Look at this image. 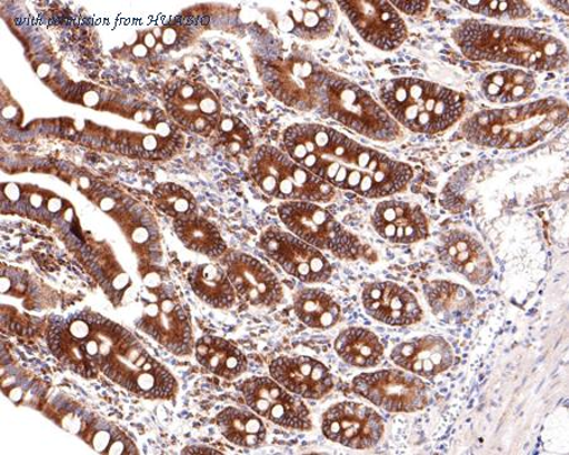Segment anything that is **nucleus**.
I'll list each match as a JSON object with an SVG mask.
<instances>
[{
  "label": "nucleus",
  "mask_w": 569,
  "mask_h": 455,
  "mask_svg": "<svg viewBox=\"0 0 569 455\" xmlns=\"http://www.w3.org/2000/svg\"><path fill=\"white\" fill-rule=\"evenodd\" d=\"M52 353L63 366L86 378L102 372L119 386L144 398L171 400L176 377L136 336L107 317L86 311L54 317L49 330Z\"/></svg>",
  "instance_id": "obj_1"
},
{
  "label": "nucleus",
  "mask_w": 569,
  "mask_h": 455,
  "mask_svg": "<svg viewBox=\"0 0 569 455\" xmlns=\"http://www.w3.org/2000/svg\"><path fill=\"white\" fill-rule=\"evenodd\" d=\"M289 156L333 188L365 198L406 190L412 179L407 163L363 148L350 136L320 124H296L283 133Z\"/></svg>",
  "instance_id": "obj_2"
},
{
  "label": "nucleus",
  "mask_w": 569,
  "mask_h": 455,
  "mask_svg": "<svg viewBox=\"0 0 569 455\" xmlns=\"http://www.w3.org/2000/svg\"><path fill=\"white\" fill-rule=\"evenodd\" d=\"M465 57L477 61L512 63L537 71L567 67L566 44L552 34L520 27L466 21L453 33Z\"/></svg>",
  "instance_id": "obj_3"
},
{
  "label": "nucleus",
  "mask_w": 569,
  "mask_h": 455,
  "mask_svg": "<svg viewBox=\"0 0 569 455\" xmlns=\"http://www.w3.org/2000/svg\"><path fill=\"white\" fill-rule=\"evenodd\" d=\"M567 121V107L558 99L476 113L462 125L467 141L482 148L526 149Z\"/></svg>",
  "instance_id": "obj_4"
},
{
  "label": "nucleus",
  "mask_w": 569,
  "mask_h": 455,
  "mask_svg": "<svg viewBox=\"0 0 569 455\" xmlns=\"http://www.w3.org/2000/svg\"><path fill=\"white\" fill-rule=\"evenodd\" d=\"M380 99L395 121L417 133L445 132L465 112L460 93L420 79H392L381 88Z\"/></svg>",
  "instance_id": "obj_5"
},
{
  "label": "nucleus",
  "mask_w": 569,
  "mask_h": 455,
  "mask_svg": "<svg viewBox=\"0 0 569 455\" xmlns=\"http://www.w3.org/2000/svg\"><path fill=\"white\" fill-rule=\"evenodd\" d=\"M321 107L333 120L371 140L390 142L402 135L399 123L387 109L350 80L327 77Z\"/></svg>",
  "instance_id": "obj_6"
},
{
  "label": "nucleus",
  "mask_w": 569,
  "mask_h": 455,
  "mask_svg": "<svg viewBox=\"0 0 569 455\" xmlns=\"http://www.w3.org/2000/svg\"><path fill=\"white\" fill-rule=\"evenodd\" d=\"M251 175L266 195L287 202L329 203L336 196V188L270 145L256 152Z\"/></svg>",
  "instance_id": "obj_7"
},
{
  "label": "nucleus",
  "mask_w": 569,
  "mask_h": 455,
  "mask_svg": "<svg viewBox=\"0 0 569 455\" xmlns=\"http://www.w3.org/2000/svg\"><path fill=\"white\" fill-rule=\"evenodd\" d=\"M281 221L298 239L341 260H358L363 244L326 209L309 202H287L279 208Z\"/></svg>",
  "instance_id": "obj_8"
},
{
  "label": "nucleus",
  "mask_w": 569,
  "mask_h": 455,
  "mask_svg": "<svg viewBox=\"0 0 569 455\" xmlns=\"http://www.w3.org/2000/svg\"><path fill=\"white\" fill-rule=\"evenodd\" d=\"M263 80L283 104L300 111H311L321 105L327 75L317 63L291 54L270 63Z\"/></svg>",
  "instance_id": "obj_9"
},
{
  "label": "nucleus",
  "mask_w": 569,
  "mask_h": 455,
  "mask_svg": "<svg viewBox=\"0 0 569 455\" xmlns=\"http://www.w3.org/2000/svg\"><path fill=\"white\" fill-rule=\"evenodd\" d=\"M141 330L178 356L192 352V325L186 309L171 291L158 287L143 295Z\"/></svg>",
  "instance_id": "obj_10"
},
{
  "label": "nucleus",
  "mask_w": 569,
  "mask_h": 455,
  "mask_svg": "<svg viewBox=\"0 0 569 455\" xmlns=\"http://www.w3.org/2000/svg\"><path fill=\"white\" fill-rule=\"evenodd\" d=\"M353 390L390 413H415L428 405V386L408 372L362 373L353 380Z\"/></svg>",
  "instance_id": "obj_11"
},
{
  "label": "nucleus",
  "mask_w": 569,
  "mask_h": 455,
  "mask_svg": "<svg viewBox=\"0 0 569 455\" xmlns=\"http://www.w3.org/2000/svg\"><path fill=\"white\" fill-rule=\"evenodd\" d=\"M164 109L183 129L208 136L222 121V109L213 91L194 81L179 79L164 90Z\"/></svg>",
  "instance_id": "obj_12"
},
{
  "label": "nucleus",
  "mask_w": 569,
  "mask_h": 455,
  "mask_svg": "<svg viewBox=\"0 0 569 455\" xmlns=\"http://www.w3.org/2000/svg\"><path fill=\"white\" fill-rule=\"evenodd\" d=\"M342 12L358 34L376 49L393 51L408 38L406 22L390 2L383 0H339Z\"/></svg>",
  "instance_id": "obj_13"
},
{
  "label": "nucleus",
  "mask_w": 569,
  "mask_h": 455,
  "mask_svg": "<svg viewBox=\"0 0 569 455\" xmlns=\"http://www.w3.org/2000/svg\"><path fill=\"white\" fill-rule=\"evenodd\" d=\"M260 245L289 275L306 284H319L332 276L333 269L323 254L297 235L270 230L262 234Z\"/></svg>",
  "instance_id": "obj_14"
},
{
  "label": "nucleus",
  "mask_w": 569,
  "mask_h": 455,
  "mask_svg": "<svg viewBox=\"0 0 569 455\" xmlns=\"http://www.w3.org/2000/svg\"><path fill=\"white\" fill-rule=\"evenodd\" d=\"M246 404L254 414L290 429L310 431L311 417L308 407L288 393L277 381L254 377L241 386Z\"/></svg>",
  "instance_id": "obj_15"
},
{
  "label": "nucleus",
  "mask_w": 569,
  "mask_h": 455,
  "mask_svg": "<svg viewBox=\"0 0 569 455\" xmlns=\"http://www.w3.org/2000/svg\"><path fill=\"white\" fill-rule=\"evenodd\" d=\"M321 429L329 441L352 449L378 445L385 432L382 417L373 408L358 403H341L323 415Z\"/></svg>",
  "instance_id": "obj_16"
},
{
  "label": "nucleus",
  "mask_w": 569,
  "mask_h": 455,
  "mask_svg": "<svg viewBox=\"0 0 569 455\" xmlns=\"http://www.w3.org/2000/svg\"><path fill=\"white\" fill-rule=\"evenodd\" d=\"M224 271L236 293L254 306L278 305L282 299L281 284L274 273L249 254L232 252L223 260Z\"/></svg>",
  "instance_id": "obj_17"
},
{
  "label": "nucleus",
  "mask_w": 569,
  "mask_h": 455,
  "mask_svg": "<svg viewBox=\"0 0 569 455\" xmlns=\"http://www.w3.org/2000/svg\"><path fill=\"white\" fill-rule=\"evenodd\" d=\"M439 260L453 272L460 273L473 285L488 284L493 267L488 251L476 236L461 230L448 231L442 236Z\"/></svg>",
  "instance_id": "obj_18"
},
{
  "label": "nucleus",
  "mask_w": 569,
  "mask_h": 455,
  "mask_svg": "<svg viewBox=\"0 0 569 455\" xmlns=\"http://www.w3.org/2000/svg\"><path fill=\"white\" fill-rule=\"evenodd\" d=\"M362 302L367 314L389 325L416 324L423 316L417 297L393 282H372L367 285Z\"/></svg>",
  "instance_id": "obj_19"
},
{
  "label": "nucleus",
  "mask_w": 569,
  "mask_h": 455,
  "mask_svg": "<svg viewBox=\"0 0 569 455\" xmlns=\"http://www.w3.org/2000/svg\"><path fill=\"white\" fill-rule=\"evenodd\" d=\"M274 381L301 397L320 400L333 388V377L317 360L310 357H280L270 366Z\"/></svg>",
  "instance_id": "obj_20"
},
{
  "label": "nucleus",
  "mask_w": 569,
  "mask_h": 455,
  "mask_svg": "<svg viewBox=\"0 0 569 455\" xmlns=\"http://www.w3.org/2000/svg\"><path fill=\"white\" fill-rule=\"evenodd\" d=\"M375 231L383 240L399 244H411L428 236L427 216L419 205L387 200L375 209L372 215Z\"/></svg>",
  "instance_id": "obj_21"
},
{
  "label": "nucleus",
  "mask_w": 569,
  "mask_h": 455,
  "mask_svg": "<svg viewBox=\"0 0 569 455\" xmlns=\"http://www.w3.org/2000/svg\"><path fill=\"white\" fill-rule=\"evenodd\" d=\"M391 360L417 376L435 378L452 366L453 352L451 345L440 336L427 335L397 345Z\"/></svg>",
  "instance_id": "obj_22"
},
{
  "label": "nucleus",
  "mask_w": 569,
  "mask_h": 455,
  "mask_svg": "<svg viewBox=\"0 0 569 455\" xmlns=\"http://www.w3.org/2000/svg\"><path fill=\"white\" fill-rule=\"evenodd\" d=\"M337 18V8L332 2H297L284 16L283 29L301 40H325L335 31Z\"/></svg>",
  "instance_id": "obj_23"
},
{
  "label": "nucleus",
  "mask_w": 569,
  "mask_h": 455,
  "mask_svg": "<svg viewBox=\"0 0 569 455\" xmlns=\"http://www.w3.org/2000/svg\"><path fill=\"white\" fill-rule=\"evenodd\" d=\"M183 148V136L178 130L167 132H119L113 149L127 156L144 160H169Z\"/></svg>",
  "instance_id": "obj_24"
},
{
  "label": "nucleus",
  "mask_w": 569,
  "mask_h": 455,
  "mask_svg": "<svg viewBox=\"0 0 569 455\" xmlns=\"http://www.w3.org/2000/svg\"><path fill=\"white\" fill-rule=\"evenodd\" d=\"M431 312L446 323L461 324L475 311V297L465 286L448 281H433L425 290Z\"/></svg>",
  "instance_id": "obj_25"
},
{
  "label": "nucleus",
  "mask_w": 569,
  "mask_h": 455,
  "mask_svg": "<svg viewBox=\"0 0 569 455\" xmlns=\"http://www.w3.org/2000/svg\"><path fill=\"white\" fill-rule=\"evenodd\" d=\"M197 360L209 372L219 377L234 380L247 368V360L232 342L217 336H203L196 345Z\"/></svg>",
  "instance_id": "obj_26"
},
{
  "label": "nucleus",
  "mask_w": 569,
  "mask_h": 455,
  "mask_svg": "<svg viewBox=\"0 0 569 455\" xmlns=\"http://www.w3.org/2000/svg\"><path fill=\"white\" fill-rule=\"evenodd\" d=\"M536 88L535 77L517 69L492 72L481 81L485 98L495 104L519 103L533 94Z\"/></svg>",
  "instance_id": "obj_27"
},
{
  "label": "nucleus",
  "mask_w": 569,
  "mask_h": 455,
  "mask_svg": "<svg viewBox=\"0 0 569 455\" xmlns=\"http://www.w3.org/2000/svg\"><path fill=\"white\" fill-rule=\"evenodd\" d=\"M192 291L204 303L218 309L231 307L236 302L234 287L224 269L204 263L189 273Z\"/></svg>",
  "instance_id": "obj_28"
},
{
  "label": "nucleus",
  "mask_w": 569,
  "mask_h": 455,
  "mask_svg": "<svg viewBox=\"0 0 569 455\" xmlns=\"http://www.w3.org/2000/svg\"><path fill=\"white\" fill-rule=\"evenodd\" d=\"M335 348L338 356L353 367H375L383 357V347L378 336L362 327H351L339 334Z\"/></svg>",
  "instance_id": "obj_29"
},
{
  "label": "nucleus",
  "mask_w": 569,
  "mask_h": 455,
  "mask_svg": "<svg viewBox=\"0 0 569 455\" xmlns=\"http://www.w3.org/2000/svg\"><path fill=\"white\" fill-rule=\"evenodd\" d=\"M173 231L187 249L210 259L223 256L227 250L217 228L198 214L173 221Z\"/></svg>",
  "instance_id": "obj_30"
},
{
  "label": "nucleus",
  "mask_w": 569,
  "mask_h": 455,
  "mask_svg": "<svg viewBox=\"0 0 569 455\" xmlns=\"http://www.w3.org/2000/svg\"><path fill=\"white\" fill-rule=\"evenodd\" d=\"M224 438L244 448L260 447L266 441V426L260 417L246 410L228 407L217 416Z\"/></svg>",
  "instance_id": "obj_31"
},
{
  "label": "nucleus",
  "mask_w": 569,
  "mask_h": 455,
  "mask_svg": "<svg viewBox=\"0 0 569 455\" xmlns=\"http://www.w3.org/2000/svg\"><path fill=\"white\" fill-rule=\"evenodd\" d=\"M293 311L300 322L317 330H328L341 318V311L335 300L318 289L300 290L293 296Z\"/></svg>",
  "instance_id": "obj_32"
},
{
  "label": "nucleus",
  "mask_w": 569,
  "mask_h": 455,
  "mask_svg": "<svg viewBox=\"0 0 569 455\" xmlns=\"http://www.w3.org/2000/svg\"><path fill=\"white\" fill-rule=\"evenodd\" d=\"M154 204L173 221L198 214L197 200L186 188L177 184H161L154 190Z\"/></svg>",
  "instance_id": "obj_33"
},
{
  "label": "nucleus",
  "mask_w": 569,
  "mask_h": 455,
  "mask_svg": "<svg viewBox=\"0 0 569 455\" xmlns=\"http://www.w3.org/2000/svg\"><path fill=\"white\" fill-rule=\"evenodd\" d=\"M458 4L473 13L502 21L521 20L530 14L528 3L511 2V0H468V2H458Z\"/></svg>",
  "instance_id": "obj_34"
},
{
  "label": "nucleus",
  "mask_w": 569,
  "mask_h": 455,
  "mask_svg": "<svg viewBox=\"0 0 569 455\" xmlns=\"http://www.w3.org/2000/svg\"><path fill=\"white\" fill-rule=\"evenodd\" d=\"M197 27L191 18L178 17L176 20L158 27L152 33L159 34L158 38L162 40V50L182 49L194 36Z\"/></svg>",
  "instance_id": "obj_35"
},
{
  "label": "nucleus",
  "mask_w": 569,
  "mask_h": 455,
  "mask_svg": "<svg viewBox=\"0 0 569 455\" xmlns=\"http://www.w3.org/2000/svg\"><path fill=\"white\" fill-rule=\"evenodd\" d=\"M224 148L232 153L251 150V133L249 129L237 118L224 117L216 131Z\"/></svg>",
  "instance_id": "obj_36"
},
{
  "label": "nucleus",
  "mask_w": 569,
  "mask_h": 455,
  "mask_svg": "<svg viewBox=\"0 0 569 455\" xmlns=\"http://www.w3.org/2000/svg\"><path fill=\"white\" fill-rule=\"evenodd\" d=\"M395 9H400L402 13L409 14V16H419L423 14L429 3L428 2H392Z\"/></svg>",
  "instance_id": "obj_37"
},
{
  "label": "nucleus",
  "mask_w": 569,
  "mask_h": 455,
  "mask_svg": "<svg viewBox=\"0 0 569 455\" xmlns=\"http://www.w3.org/2000/svg\"><path fill=\"white\" fill-rule=\"evenodd\" d=\"M143 44L149 50H154L158 48V39L154 38V34L152 32H147L143 36Z\"/></svg>",
  "instance_id": "obj_38"
}]
</instances>
